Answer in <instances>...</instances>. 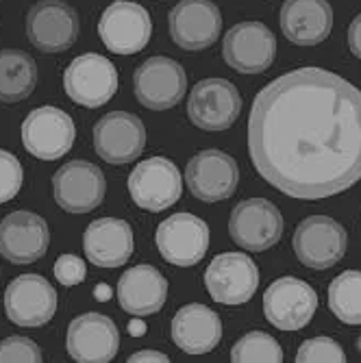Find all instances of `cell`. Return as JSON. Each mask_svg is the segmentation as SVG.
Here are the masks:
<instances>
[{
    "label": "cell",
    "mask_w": 361,
    "mask_h": 363,
    "mask_svg": "<svg viewBox=\"0 0 361 363\" xmlns=\"http://www.w3.org/2000/svg\"><path fill=\"white\" fill-rule=\"evenodd\" d=\"M50 246V230L42 216L13 211L0 220V255L16 266L35 263Z\"/></svg>",
    "instance_id": "cell-21"
},
{
    "label": "cell",
    "mask_w": 361,
    "mask_h": 363,
    "mask_svg": "<svg viewBox=\"0 0 361 363\" xmlns=\"http://www.w3.org/2000/svg\"><path fill=\"white\" fill-rule=\"evenodd\" d=\"M255 170L299 201H322L361 179V89L322 68L277 77L248 118Z\"/></svg>",
    "instance_id": "cell-1"
},
{
    "label": "cell",
    "mask_w": 361,
    "mask_h": 363,
    "mask_svg": "<svg viewBox=\"0 0 361 363\" xmlns=\"http://www.w3.org/2000/svg\"><path fill=\"white\" fill-rule=\"evenodd\" d=\"M83 250L98 268H122L135 250L133 228L120 218L94 220L83 235Z\"/></svg>",
    "instance_id": "cell-22"
},
{
    "label": "cell",
    "mask_w": 361,
    "mask_h": 363,
    "mask_svg": "<svg viewBox=\"0 0 361 363\" xmlns=\"http://www.w3.org/2000/svg\"><path fill=\"white\" fill-rule=\"evenodd\" d=\"M222 57L240 74H261L274 63L277 38L261 22H240L224 35Z\"/></svg>",
    "instance_id": "cell-11"
},
{
    "label": "cell",
    "mask_w": 361,
    "mask_h": 363,
    "mask_svg": "<svg viewBox=\"0 0 361 363\" xmlns=\"http://www.w3.org/2000/svg\"><path fill=\"white\" fill-rule=\"evenodd\" d=\"M38 85V63L18 48L0 50V103H20Z\"/></svg>",
    "instance_id": "cell-26"
},
{
    "label": "cell",
    "mask_w": 361,
    "mask_h": 363,
    "mask_svg": "<svg viewBox=\"0 0 361 363\" xmlns=\"http://www.w3.org/2000/svg\"><path fill=\"white\" fill-rule=\"evenodd\" d=\"M231 361L233 363H281L283 348L272 335L264 331H250L242 335L231 348Z\"/></svg>",
    "instance_id": "cell-28"
},
{
    "label": "cell",
    "mask_w": 361,
    "mask_h": 363,
    "mask_svg": "<svg viewBox=\"0 0 361 363\" xmlns=\"http://www.w3.org/2000/svg\"><path fill=\"white\" fill-rule=\"evenodd\" d=\"M55 277L61 285L65 287H74L79 283L85 281L87 277V266L85 261L77 255H61L57 261H55Z\"/></svg>",
    "instance_id": "cell-32"
},
{
    "label": "cell",
    "mask_w": 361,
    "mask_h": 363,
    "mask_svg": "<svg viewBox=\"0 0 361 363\" xmlns=\"http://www.w3.org/2000/svg\"><path fill=\"white\" fill-rule=\"evenodd\" d=\"M168 28L179 48L205 50L220 38L222 16L211 0H181L168 16Z\"/></svg>",
    "instance_id": "cell-19"
},
{
    "label": "cell",
    "mask_w": 361,
    "mask_h": 363,
    "mask_svg": "<svg viewBox=\"0 0 361 363\" xmlns=\"http://www.w3.org/2000/svg\"><path fill=\"white\" fill-rule=\"evenodd\" d=\"M242 111V96L231 81L205 79L194 85L187 98V116L194 126L209 133L226 130Z\"/></svg>",
    "instance_id": "cell-13"
},
{
    "label": "cell",
    "mask_w": 361,
    "mask_h": 363,
    "mask_svg": "<svg viewBox=\"0 0 361 363\" xmlns=\"http://www.w3.org/2000/svg\"><path fill=\"white\" fill-rule=\"evenodd\" d=\"M185 183L199 201L220 203L235 194L240 168L231 155L209 148L189 159L185 168Z\"/></svg>",
    "instance_id": "cell-16"
},
{
    "label": "cell",
    "mask_w": 361,
    "mask_h": 363,
    "mask_svg": "<svg viewBox=\"0 0 361 363\" xmlns=\"http://www.w3.org/2000/svg\"><path fill=\"white\" fill-rule=\"evenodd\" d=\"M333 9L329 0H285L281 30L296 46H318L331 35Z\"/></svg>",
    "instance_id": "cell-23"
},
{
    "label": "cell",
    "mask_w": 361,
    "mask_h": 363,
    "mask_svg": "<svg viewBox=\"0 0 361 363\" xmlns=\"http://www.w3.org/2000/svg\"><path fill=\"white\" fill-rule=\"evenodd\" d=\"M57 289L40 274H22L5 291V313L22 328L48 324L57 311Z\"/></svg>",
    "instance_id": "cell-18"
},
{
    "label": "cell",
    "mask_w": 361,
    "mask_h": 363,
    "mask_svg": "<svg viewBox=\"0 0 361 363\" xmlns=\"http://www.w3.org/2000/svg\"><path fill=\"white\" fill-rule=\"evenodd\" d=\"M155 244L172 266L191 268L209 250V226L194 213H174L157 226Z\"/></svg>",
    "instance_id": "cell-9"
},
{
    "label": "cell",
    "mask_w": 361,
    "mask_h": 363,
    "mask_svg": "<svg viewBox=\"0 0 361 363\" xmlns=\"http://www.w3.org/2000/svg\"><path fill=\"white\" fill-rule=\"evenodd\" d=\"M316 309V289L296 277L277 279L264 294V313L279 331H301L311 322Z\"/></svg>",
    "instance_id": "cell-12"
},
{
    "label": "cell",
    "mask_w": 361,
    "mask_h": 363,
    "mask_svg": "<svg viewBox=\"0 0 361 363\" xmlns=\"http://www.w3.org/2000/svg\"><path fill=\"white\" fill-rule=\"evenodd\" d=\"M291 246L303 266L311 270H326L333 268L346 255L348 235L338 220L329 216H309L294 230Z\"/></svg>",
    "instance_id": "cell-4"
},
{
    "label": "cell",
    "mask_w": 361,
    "mask_h": 363,
    "mask_svg": "<svg viewBox=\"0 0 361 363\" xmlns=\"http://www.w3.org/2000/svg\"><path fill=\"white\" fill-rule=\"evenodd\" d=\"M146 146L144 122L128 111H111L94 124V148L103 161L124 166L135 161Z\"/></svg>",
    "instance_id": "cell-17"
},
{
    "label": "cell",
    "mask_w": 361,
    "mask_h": 363,
    "mask_svg": "<svg viewBox=\"0 0 361 363\" xmlns=\"http://www.w3.org/2000/svg\"><path fill=\"white\" fill-rule=\"evenodd\" d=\"M28 42L42 52L70 50L81 30L79 13L65 0H40L26 11L24 20Z\"/></svg>",
    "instance_id": "cell-2"
},
{
    "label": "cell",
    "mask_w": 361,
    "mask_h": 363,
    "mask_svg": "<svg viewBox=\"0 0 361 363\" xmlns=\"http://www.w3.org/2000/svg\"><path fill=\"white\" fill-rule=\"evenodd\" d=\"M57 205L68 213H89L101 207L107 194L103 170L85 159H74L61 166L52 177Z\"/></svg>",
    "instance_id": "cell-10"
},
{
    "label": "cell",
    "mask_w": 361,
    "mask_h": 363,
    "mask_svg": "<svg viewBox=\"0 0 361 363\" xmlns=\"http://www.w3.org/2000/svg\"><path fill=\"white\" fill-rule=\"evenodd\" d=\"M348 46L357 59H361V13L348 26Z\"/></svg>",
    "instance_id": "cell-33"
},
{
    "label": "cell",
    "mask_w": 361,
    "mask_h": 363,
    "mask_svg": "<svg viewBox=\"0 0 361 363\" xmlns=\"http://www.w3.org/2000/svg\"><path fill=\"white\" fill-rule=\"evenodd\" d=\"M77 138L74 120L59 107L33 109L22 122V144L28 155L42 161H57L68 155Z\"/></svg>",
    "instance_id": "cell-5"
},
{
    "label": "cell",
    "mask_w": 361,
    "mask_h": 363,
    "mask_svg": "<svg viewBox=\"0 0 361 363\" xmlns=\"http://www.w3.org/2000/svg\"><path fill=\"white\" fill-rule=\"evenodd\" d=\"M187 89L183 65L170 57H150L138 65L133 91L140 105L150 111H166L181 103Z\"/></svg>",
    "instance_id": "cell-8"
},
{
    "label": "cell",
    "mask_w": 361,
    "mask_h": 363,
    "mask_svg": "<svg viewBox=\"0 0 361 363\" xmlns=\"http://www.w3.org/2000/svg\"><path fill=\"white\" fill-rule=\"evenodd\" d=\"M205 285L216 303L238 307L255 296L259 287V268L248 255L222 252L205 270Z\"/></svg>",
    "instance_id": "cell-14"
},
{
    "label": "cell",
    "mask_w": 361,
    "mask_h": 363,
    "mask_svg": "<svg viewBox=\"0 0 361 363\" xmlns=\"http://www.w3.org/2000/svg\"><path fill=\"white\" fill-rule=\"evenodd\" d=\"M22 181H24V170L18 157L0 148V205L9 203L11 198L18 196Z\"/></svg>",
    "instance_id": "cell-31"
},
{
    "label": "cell",
    "mask_w": 361,
    "mask_h": 363,
    "mask_svg": "<svg viewBox=\"0 0 361 363\" xmlns=\"http://www.w3.org/2000/svg\"><path fill=\"white\" fill-rule=\"evenodd\" d=\"M65 348L79 363H107L118 354L120 331L111 318L89 311L70 322Z\"/></svg>",
    "instance_id": "cell-20"
},
{
    "label": "cell",
    "mask_w": 361,
    "mask_h": 363,
    "mask_svg": "<svg viewBox=\"0 0 361 363\" xmlns=\"http://www.w3.org/2000/svg\"><path fill=\"white\" fill-rule=\"evenodd\" d=\"M63 89L70 101L81 107H103L118 91V70L107 57L98 52L79 55L63 72Z\"/></svg>",
    "instance_id": "cell-3"
},
{
    "label": "cell",
    "mask_w": 361,
    "mask_h": 363,
    "mask_svg": "<svg viewBox=\"0 0 361 363\" xmlns=\"http://www.w3.org/2000/svg\"><path fill=\"white\" fill-rule=\"evenodd\" d=\"M283 216L266 198L242 201L228 218V233L233 242L250 252L272 248L283 235Z\"/></svg>",
    "instance_id": "cell-15"
},
{
    "label": "cell",
    "mask_w": 361,
    "mask_h": 363,
    "mask_svg": "<svg viewBox=\"0 0 361 363\" xmlns=\"http://www.w3.org/2000/svg\"><path fill=\"white\" fill-rule=\"evenodd\" d=\"M128 194L146 211L159 213L170 209L183 194V179L174 163L166 157H150L133 168L128 177Z\"/></svg>",
    "instance_id": "cell-6"
},
{
    "label": "cell",
    "mask_w": 361,
    "mask_h": 363,
    "mask_svg": "<svg viewBox=\"0 0 361 363\" xmlns=\"http://www.w3.org/2000/svg\"><path fill=\"white\" fill-rule=\"evenodd\" d=\"M98 35L111 52L135 55L150 42V13L133 0H113L98 20Z\"/></svg>",
    "instance_id": "cell-7"
},
{
    "label": "cell",
    "mask_w": 361,
    "mask_h": 363,
    "mask_svg": "<svg viewBox=\"0 0 361 363\" xmlns=\"http://www.w3.org/2000/svg\"><path fill=\"white\" fill-rule=\"evenodd\" d=\"M296 361L299 363H320V361H324V363H344L346 352L331 337H311V340L303 342V346L299 348Z\"/></svg>",
    "instance_id": "cell-29"
},
{
    "label": "cell",
    "mask_w": 361,
    "mask_h": 363,
    "mask_svg": "<svg viewBox=\"0 0 361 363\" xmlns=\"http://www.w3.org/2000/svg\"><path fill=\"white\" fill-rule=\"evenodd\" d=\"M222 340L220 315L199 303L181 307L172 318V342L187 354H207Z\"/></svg>",
    "instance_id": "cell-25"
},
{
    "label": "cell",
    "mask_w": 361,
    "mask_h": 363,
    "mask_svg": "<svg viewBox=\"0 0 361 363\" xmlns=\"http://www.w3.org/2000/svg\"><path fill=\"white\" fill-rule=\"evenodd\" d=\"M44 361L42 348L22 335H11L0 342V363H40Z\"/></svg>",
    "instance_id": "cell-30"
},
{
    "label": "cell",
    "mask_w": 361,
    "mask_h": 363,
    "mask_svg": "<svg viewBox=\"0 0 361 363\" xmlns=\"http://www.w3.org/2000/svg\"><path fill=\"white\" fill-rule=\"evenodd\" d=\"M142 361H170L168 354L163 352H157V350H140V352H133L128 357V363H142Z\"/></svg>",
    "instance_id": "cell-34"
},
{
    "label": "cell",
    "mask_w": 361,
    "mask_h": 363,
    "mask_svg": "<svg viewBox=\"0 0 361 363\" xmlns=\"http://www.w3.org/2000/svg\"><path fill=\"white\" fill-rule=\"evenodd\" d=\"M329 307L340 322L361 324V270H346L331 281Z\"/></svg>",
    "instance_id": "cell-27"
},
{
    "label": "cell",
    "mask_w": 361,
    "mask_h": 363,
    "mask_svg": "<svg viewBox=\"0 0 361 363\" xmlns=\"http://www.w3.org/2000/svg\"><path fill=\"white\" fill-rule=\"evenodd\" d=\"M168 301V281L155 266H133L118 281V303L130 315H152Z\"/></svg>",
    "instance_id": "cell-24"
}]
</instances>
